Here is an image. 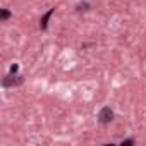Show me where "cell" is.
<instances>
[{
	"instance_id": "obj_1",
	"label": "cell",
	"mask_w": 146,
	"mask_h": 146,
	"mask_svg": "<svg viewBox=\"0 0 146 146\" xmlns=\"http://www.w3.org/2000/svg\"><path fill=\"white\" fill-rule=\"evenodd\" d=\"M113 119V112L108 108V107H105V108H102V112H100V120L103 122V124H108L110 120Z\"/></svg>"
},
{
	"instance_id": "obj_2",
	"label": "cell",
	"mask_w": 146,
	"mask_h": 146,
	"mask_svg": "<svg viewBox=\"0 0 146 146\" xmlns=\"http://www.w3.org/2000/svg\"><path fill=\"white\" fill-rule=\"evenodd\" d=\"M52 12H53V11H50V12H48V14L43 17V21H41V28H46V21H48V17L52 16Z\"/></svg>"
},
{
	"instance_id": "obj_3",
	"label": "cell",
	"mask_w": 146,
	"mask_h": 146,
	"mask_svg": "<svg viewBox=\"0 0 146 146\" xmlns=\"http://www.w3.org/2000/svg\"><path fill=\"white\" fill-rule=\"evenodd\" d=\"M11 14H9V11H2V19H7Z\"/></svg>"
},
{
	"instance_id": "obj_4",
	"label": "cell",
	"mask_w": 146,
	"mask_h": 146,
	"mask_svg": "<svg viewBox=\"0 0 146 146\" xmlns=\"http://www.w3.org/2000/svg\"><path fill=\"white\" fill-rule=\"evenodd\" d=\"M16 70H17V65H16V64H14V65H12V67H11V72H16Z\"/></svg>"
}]
</instances>
